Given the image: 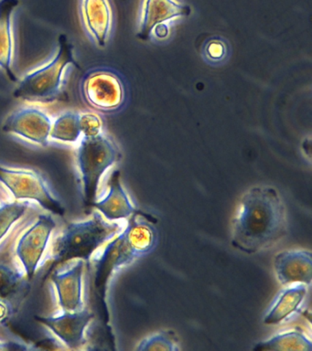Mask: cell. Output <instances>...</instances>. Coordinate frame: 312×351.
<instances>
[{
	"label": "cell",
	"instance_id": "obj_1",
	"mask_svg": "<svg viewBox=\"0 0 312 351\" xmlns=\"http://www.w3.org/2000/svg\"><path fill=\"white\" fill-rule=\"evenodd\" d=\"M283 197L272 186H254L241 197L232 221L231 243L248 254L276 245L287 233Z\"/></svg>",
	"mask_w": 312,
	"mask_h": 351
},
{
	"label": "cell",
	"instance_id": "obj_2",
	"mask_svg": "<svg viewBox=\"0 0 312 351\" xmlns=\"http://www.w3.org/2000/svg\"><path fill=\"white\" fill-rule=\"evenodd\" d=\"M158 243L157 228L141 214H133L122 232L106 247L97 261L95 287L103 304H105L108 280L114 271L150 254Z\"/></svg>",
	"mask_w": 312,
	"mask_h": 351
},
{
	"label": "cell",
	"instance_id": "obj_3",
	"mask_svg": "<svg viewBox=\"0 0 312 351\" xmlns=\"http://www.w3.org/2000/svg\"><path fill=\"white\" fill-rule=\"evenodd\" d=\"M125 225L119 221H108L98 211H95L87 221L68 223L54 241L53 261L45 277L50 276L57 266L69 261L78 259L88 263L93 254L121 232Z\"/></svg>",
	"mask_w": 312,
	"mask_h": 351
},
{
	"label": "cell",
	"instance_id": "obj_4",
	"mask_svg": "<svg viewBox=\"0 0 312 351\" xmlns=\"http://www.w3.org/2000/svg\"><path fill=\"white\" fill-rule=\"evenodd\" d=\"M71 66L79 67L73 57V45L67 35L61 34L53 59L26 74L19 82L13 96L29 103H53L61 95L65 71Z\"/></svg>",
	"mask_w": 312,
	"mask_h": 351
},
{
	"label": "cell",
	"instance_id": "obj_5",
	"mask_svg": "<svg viewBox=\"0 0 312 351\" xmlns=\"http://www.w3.org/2000/svg\"><path fill=\"white\" fill-rule=\"evenodd\" d=\"M121 158L117 143L103 132L95 136H83L77 149V164L86 207L95 202L102 176Z\"/></svg>",
	"mask_w": 312,
	"mask_h": 351
},
{
	"label": "cell",
	"instance_id": "obj_6",
	"mask_svg": "<svg viewBox=\"0 0 312 351\" xmlns=\"http://www.w3.org/2000/svg\"><path fill=\"white\" fill-rule=\"evenodd\" d=\"M0 182L17 199H32L54 215L64 216L65 208L53 193L43 176L32 169H12L0 165Z\"/></svg>",
	"mask_w": 312,
	"mask_h": 351
},
{
	"label": "cell",
	"instance_id": "obj_7",
	"mask_svg": "<svg viewBox=\"0 0 312 351\" xmlns=\"http://www.w3.org/2000/svg\"><path fill=\"white\" fill-rule=\"evenodd\" d=\"M81 89L86 104L98 111L114 112L124 104V84L117 73L108 69L87 73Z\"/></svg>",
	"mask_w": 312,
	"mask_h": 351
},
{
	"label": "cell",
	"instance_id": "obj_8",
	"mask_svg": "<svg viewBox=\"0 0 312 351\" xmlns=\"http://www.w3.org/2000/svg\"><path fill=\"white\" fill-rule=\"evenodd\" d=\"M56 222L53 216L42 214L38 221L19 241L16 252L25 269L27 278L31 281L36 274L38 265L42 259L51 232L56 229Z\"/></svg>",
	"mask_w": 312,
	"mask_h": 351
},
{
	"label": "cell",
	"instance_id": "obj_9",
	"mask_svg": "<svg viewBox=\"0 0 312 351\" xmlns=\"http://www.w3.org/2000/svg\"><path fill=\"white\" fill-rule=\"evenodd\" d=\"M51 125L53 122L45 111L38 107L28 106L10 114L5 120L2 131L47 147Z\"/></svg>",
	"mask_w": 312,
	"mask_h": 351
},
{
	"label": "cell",
	"instance_id": "obj_10",
	"mask_svg": "<svg viewBox=\"0 0 312 351\" xmlns=\"http://www.w3.org/2000/svg\"><path fill=\"white\" fill-rule=\"evenodd\" d=\"M94 317L88 309L83 308L75 312H64L59 317L35 315L34 318L50 329L67 347L76 350L86 344L84 332Z\"/></svg>",
	"mask_w": 312,
	"mask_h": 351
},
{
	"label": "cell",
	"instance_id": "obj_11",
	"mask_svg": "<svg viewBox=\"0 0 312 351\" xmlns=\"http://www.w3.org/2000/svg\"><path fill=\"white\" fill-rule=\"evenodd\" d=\"M274 270L281 285L301 282L311 287L312 254L305 249L285 250L274 258Z\"/></svg>",
	"mask_w": 312,
	"mask_h": 351
},
{
	"label": "cell",
	"instance_id": "obj_12",
	"mask_svg": "<svg viewBox=\"0 0 312 351\" xmlns=\"http://www.w3.org/2000/svg\"><path fill=\"white\" fill-rule=\"evenodd\" d=\"M191 12L190 5L176 0H144L136 36L142 40H147L158 25L180 16H187Z\"/></svg>",
	"mask_w": 312,
	"mask_h": 351
},
{
	"label": "cell",
	"instance_id": "obj_13",
	"mask_svg": "<svg viewBox=\"0 0 312 351\" xmlns=\"http://www.w3.org/2000/svg\"><path fill=\"white\" fill-rule=\"evenodd\" d=\"M307 293L308 285L305 284L295 282L286 285L268 306L263 317V323L265 325L276 326L289 321L300 312Z\"/></svg>",
	"mask_w": 312,
	"mask_h": 351
},
{
	"label": "cell",
	"instance_id": "obj_14",
	"mask_svg": "<svg viewBox=\"0 0 312 351\" xmlns=\"http://www.w3.org/2000/svg\"><path fill=\"white\" fill-rule=\"evenodd\" d=\"M84 266V261L78 260L70 270L64 273L53 271L50 274L51 282L56 285L60 306L64 312H75L83 309L82 281Z\"/></svg>",
	"mask_w": 312,
	"mask_h": 351
},
{
	"label": "cell",
	"instance_id": "obj_15",
	"mask_svg": "<svg viewBox=\"0 0 312 351\" xmlns=\"http://www.w3.org/2000/svg\"><path fill=\"white\" fill-rule=\"evenodd\" d=\"M108 196L100 202H95L91 207L97 208L108 221L127 219L136 213V208L123 188L119 170H114L109 178Z\"/></svg>",
	"mask_w": 312,
	"mask_h": 351
},
{
	"label": "cell",
	"instance_id": "obj_16",
	"mask_svg": "<svg viewBox=\"0 0 312 351\" xmlns=\"http://www.w3.org/2000/svg\"><path fill=\"white\" fill-rule=\"evenodd\" d=\"M84 26L98 46L105 47L112 27V12L108 0H82Z\"/></svg>",
	"mask_w": 312,
	"mask_h": 351
},
{
	"label": "cell",
	"instance_id": "obj_17",
	"mask_svg": "<svg viewBox=\"0 0 312 351\" xmlns=\"http://www.w3.org/2000/svg\"><path fill=\"white\" fill-rule=\"evenodd\" d=\"M19 3V0H0V69L13 82H17L18 78L12 70L14 51L12 16Z\"/></svg>",
	"mask_w": 312,
	"mask_h": 351
},
{
	"label": "cell",
	"instance_id": "obj_18",
	"mask_svg": "<svg viewBox=\"0 0 312 351\" xmlns=\"http://www.w3.org/2000/svg\"><path fill=\"white\" fill-rule=\"evenodd\" d=\"M254 351H311L312 341L301 329H289L256 343Z\"/></svg>",
	"mask_w": 312,
	"mask_h": 351
},
{
	"label": "cell",
	"instance_id": "obj_19",
	"mask_svg": "<svg viewBox=\"0 0 312 351\" xmlns=\"http://www.w3.org/2000/svg\"><path fill=\"white\" fill-rule=\"evenodd\" d=\"M80 112L67 111L59 115L51 125V139L64 143H75L82 136Z\"/></svg>",
	"mask_w": 312,
	"mask_h": 351
},
{
	"label": "cell",
	"instance_id": "obj_20",
	"mask_svg": "<svg viewBox=\"0 0 312 351\" xmlns=\"http://www.w3.org/2000/svg\"><path fill=\"white\" fill-rule=\"evenodd\" d=\"M180 342L176 332L163 329L144 337L136 347L138 351H179Z\"/></svg>",
	"mask_w": 312,
	"mask_h": 351
},
{
	"label": "cell",
	"instance_id": "obj_21",
	"mask_svg": "<svg viewBox=\"0 0 312 351\" xmlns=\"http://www.w3.org/2000/svg\"><path fill=\"white\" fill-rule=\"evenodd\" d=\"M199 51L205 62L209 64L218 65L228 59L230 45L226 38L211 36L202 40Z\"/></svg>",
	"mask_w": 312,
	"mask_h": 351
},
{
	"label": "cell",
	"instance_id": "obj_22",
	"mask_svg": "<svg viewBox=\"0 0 312 351\" xmlns=\"http://www.w3.org/2000/svg\"><path fill=\"white\" fill-rule=\"evenodd\" d=\"M23 274L10 266L0 263V299L15 295L23 285Z\"/></svg>",
	"mask_w": 312,
	"mask_h": 351
},
{
	"label": "cell",
	"instance_id": "obj_23",
	"mask_svg": "<svg viewBox=\"0 0 312 351\" xmlns=\"http://www.w3.org/2000/svg\"><path fill=\"white\" fill-rule=\"evenodd\" d=\"M29 202L7 203L0 207V241L16 221L25 214Z\"/></svg>",
	"mask_w": 312,
	"mask_h": 351
},
{
	"label": "cell",
	"instance_id": "obj_24",
	"mask_svg": "<svg viewBox=\"0 0 312 351\" xmlns=\"http://www.w3.org/2000/svg\"><path fill=\"white\" fill-rule=\"evenodd\" d=\"M80 128L83 136H97L102 133V120L94 112H86L80 115Z\"/></svg>",
	"mask_w": 312,
	"mask_h": 351
},
{
	"label": "cell",
	"instance_id": "obj_25",
	"mask_svg": "<svg viewBox=\"0 0 312 351\" xmlns=\"http://www.w3.org/2000/svg\"><path fill=\"white\" fill-rule=\"evenodd\" d=\"M34 348L17 341H0V351L29 350Z\"/></svg>",
	"mask_w": 312,
	"mask_h": 351
},
{
	"label": "cell",
	"instance_id": "obj_26",
	"mask_svg": "<svg viewBox=\"0 0 312 351\" xmlns=\"http://www.w3.org/2000/svg\"><path fill=\"white\" fill-rule=\"evenodd\" d=\"M12 315V306L6 299H0V324H3Z\"/></svg>",
	"mask_w": 312,
	"mask_h": 351
},
{
	"label": "cell",
	"instance_id": "obj_27",
	"mask_svg": "<svg viewBox=\"0 0 312 351\" xmlns=\"http://www.w3.org/2000/svg\"><path fill=\"white\" fill-rule=\"evenodd\" d=\"M156 34L160 36V38L166 37L169 33V27L165 23L158 25L155 27Z\"/></svg>",
	"mask_w": 312,
	"mask_h": 351
},
{
	"label": "cell",
	"instance_id": "obj_28",
	"mask_svg": "<svg viewBox=\"0 0 312 351\" xmlns=\"http://www.w3.org/2000/svg\"><path fill=\"white\" fill-rule=\"evenodd\" d=\"M0 207H1V205H0Z\"/></svg>",
	"mask_w": 312,
	"mask_h": 351
}]
</instances>
